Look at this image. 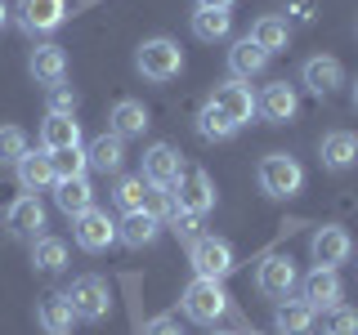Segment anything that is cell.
Here are the masks:
<instances>
[{
	"instance_id": "6da1fadb",
	"label": "cell",
	"mask_w": 358,
	"mask_h": 335,
	"mask_svg": "<svg viewBox=\"0 0 358 335\" xmlns=\"http://www.w3.org/2000/svg\"><path fill=\"white\" fill-rule=\"evenodd\" d=\"M134 72H139L143 81H152V85L175 81V76L184 72V50H179V40H171V36H148L139 50H134Z\"/></svg>"
},
{
	"instance_id": "7a4b0ae2",
	"label": "cell",
	"mask_w": 358,
	"mask_h": 335,
	"mask_svg": "<svg viewBox=\"0 0 358 335\" xmlns=\"http://www.w3.org/2000/svg\"><path fill=\"white\" fill-rule=\"evenodd\" d=\"M255 184H260L264 197L287 201L305 188V165L287 152H268V156H260V165H255Z\"/></svg>"
},
{
	"instance_id": "3957f363",
	"label": "cell",
	"mask_w": 358,
	"mask_h": 335,
	"mask_svg": "<svg viewBox=\"0 0 358 335\" xmlns=\"http://www.w3.org/2000/svg\"><path fill=\"white\" fill-rule=\"evenodd\" d=\"M179 304H184L188 322L215 327L224 313H229V290H224L220 282H210V277H193V282L184 286V295H179Z\"/></svg>"
},
{
	"instance_id": "277c9868",
	"label": "cell",
	"mask_w": 358,
	"mask_h": 335,
	"mask_svg": "<svg viewBox=\"0 0 358 335\" xmlns=\"http://www.w3.org/2000/svg\"><path fill=\"white\" fill-rule=\"evenodd\" d=\"M63 299L72 304V313L81 322H103L112 313V290L99 273H85V277H72V286L63 290Z\"/></svg>"
},
{
	"instance_id": "5b68a950",
	"label": "cell",
	"mask_w": 358,
	"mask_h": 335,
	"mask_svg": "<svg viewBox=\"0 0 358 335\" xmlns=\"http://www.w3.org/2000/svg\"><path fill=\"white\" fill-rule=\"evenodd\" d=\"M188 264H193V277L224 282L238 268V255H233V246L224 237H197V241H188Z\"/></svg>"
},
{
	"instance_id": "8992f818",
	"label": "cell",
	"mask_w": 358,
	"mask_h": 335,
	"mask_svg": "<svg viewBox=\"0 0 358 335\" xmlns=\"http://www.w3.org/2000/svg\"><path fill=\"white\" fill-rule=\"evenodd\" d=\"M14 22L27 31L31 40L36 36H50L67 22V0H18L14 5Z\"/></svg>"
},
{
	"instance_id": "52a82bcc",
	"label": "cell",
	"mask_w": 358,
	"mask_h": 335,
	"mask_svg": "<svg viewBox=\"0 0 358 335\" xmlns=\"http://www.w3.org/2000/svg\"><path fill=\"white\" fill-rule=\"evenodd\" d=\"M210 107L220 112L224 121H233V126H251V117H255V94H251V85H242L238 76H229V81H220L215 85V94L206 98Z\"/></svg>"
},
{
	"instance_id": "ba28073f",
	"label": "cell",
	"mask_w": 358,
	"mask_h": 335,
	"mask_svg": "<svg viewBox=\"0 0 358 335\" xmlns=\"http://www.w3.org/2000/svg\"><path fill=\"white\" fill-rule=\"evenodd\" d=\"M300 286L296 260L291 255H264V264L255 268V290L264 299H291V290Z\"/></svg>"
},
{
	"instance_id": "9c48e42d",
	"label": "cell",
	"mask_w": 358,
	"mask_h": 335,
	"mask_svg": "<svg viewBox=\"0 0 358 335\" xmlns=\"http://www.w3.org/2000/svg\"><path fill=\"white\" fill-rule=\"evenodd\" d=\"M171 197H175V206L179 210H188V215H206V210H215V184H210V174L206 170H188L184 165V174L175 179V188H171Z\"/></svg>"
},
{
	"instance_id": "30bf717a",
	"label": "cell",
	"mask_w": 358,
	"mask_h": 335,
	"mask_svg": "<svg viewBox=\"0 0 358 335\" xmlns=\"http://www.w3.org/2000/svg\"><path fill=\"white\" fill-rule=\"evenodd\" d=\"M309 255H313V268H336L341 273V264H350L354 255V237L345 228H336V223H327V228H318L309 237Z\"/></svg>"
},
{
	"instance_id": "8fae6325",
	"label": "cell",
	"mask_w": 358,
	"mask_h": 335,
	"mask_svg": "<svg viewBox=\"0 0 358 335\" xmlns=\"http://www.w3.org/2000/svg\"><path fill=\"white\" fill-rule=\"evenodd\" d=\"M300 85H305L313 98H331L336 89L345 85L341 59H331V54H313V59H305L300 63Z\"/></svg>"
},
{
	"instance_id": "7c38bea8",
	"label": "cell",
	"mask_w": 358,
	"mask_h": 335,
	"mask_svg": "<svg viewBox=\"0 0 358 335\" xmlns=\"http://www.w3.org/2000/svg\"><path fill=\"white\" fill-rule=\"evenodd\" d=\"M341 295H345V282H341L336 268H313L309 277H300V299H305L313 313L336 308V304H341Z\"/></svg>"
},
{
	"instance_id": "4fadbf2b",
	"label": "cell",
	"mask_w": 358,
	"mask_h": 335,
	"mask_svg": "<svg viewBox=\"0 0 358 335\" xmlns=\"http://www.w3.org/2000/svg\"><path fill=\"white\" fill-rule=\"evenodd\" d=\"M72 237H76V246H81V251L99 255V251H108V246L117 241V223L108 219V210H94V206H90L85 215L72 219Z\"/></svg>"
},
{
	"instance_id": "5bb4252c",
	"label": "cell",
	"mask_w": 358,
	"mask_h": 335,
	"mask_svg": "<svg viewBox=\"0 0 358 335\" xmlns=\"http://www.w3.org/2000/svg\"><path fill=\"white\" fill-rule=\"evenodd\" d=\"M184 174V156H179L171 143H152L143 152V184L152 188H175V179Z\"/></svg>"
},
{
	"instance_id": "9a60e30c",
	"label": "cell",
	"mask_w": 358,
	"mask_h": 335,
	"mask_svg": "<svg viewBox=\"0 0 358 335\" xmlns=\"http://www.w3.org/2000/svg\"><path fill=\"white\" fill-rule=\"evenodd\" d=\"M255 112L268 121V126H287V121H296V112H300V98H296V85H287V81H273V85H264V94L255 98Z\"/></svg>"
},
{
	"instance_id": "2e32d148",
	"label": "cell",
	"mask_w": 358,
	"mask_h": 335,
	"mask_svg": "<svg viewBox=\"0 0 358 335\" xmlns=\"http://www.w3.org/2000/svg\"><path fill=\"white\" fill-rule=\"evenodd\" d=\"M27 72L36 76V85H59V81H67V54H63V45H36L31 50V59H27Z\"/></svg>"
},
{
	"instance_id": "e0dca14e",
	"label": "cell",
	"mask_w": 358,
	"mask_h": 335,
	"mask_svg": "<svg viewBox=\"0 0 358 335\" xmlns=\"http://www.w3.org/2000/svg\"><path fill=\"white\" fill-rule=\"evenodd\" d=\"M5 223H9V232H14V237H31V241H36L41 228H45V206H41V197H36V193H22L14 206H9Z\"/></svg>"
},
{
	"instance_id": "ac0fdd59",
	"label": "cell",
	"mask_w": 358,
	"mask_h": 335,
	"mask_svg": "<svg viewBox=\"0 0 358 335\" xmlns=\"http://www.w3.org/2000/svg\"><path fill=\"white\" fill-rule=\"evenodd\" d=\"M85 161H90V170H99V174H121V165H126V139H117L112 130H103L99 139H90Z\"/></svg>"
},
{
	"instance_id": "d6986e66",
	"label": "cell",
	"mask_w": 358,
	"mask_h": 335,
	"mask_svg": "<svg viewBox=\"0 0 358 335\" xmlns=\"http://www.w3.org/2000/svg\"><path fill=\"white\" fill-rule=\"evenodd\" d=\"M318 156H322V165L327 170H350V165H358V134L354 130H331V134H322V148H318Z\"/></svg>"
},
{
	"instance_id": "ffe728a7",
	"label": "cell",
	"mask_w": 358,
	"mask_h": 335,
	"mask_svg": "<svg viewBox=\"0 0 358 335\" xmlns=\"http://www.w3.org/2000/svg\"><path fill=\"white\" fill-rule=\"evenodd\" d=\"M54 206H59L67 219L85 215V210L94 206V188H90V179H85V174H76V179H54Z\"/></svg>"
},
{
	"instance_id": "44dd1931",
	"label": "cell",
	"mask_w": 358,
	"mask_h": 335,
	"mask_svg": "<svg viewBox=\"0 0 358 335\" xmlns=\"http://www.w3.org/2000/svg\"><path fill=\"white\" fill-rule=\"evenodd\" d=\"M108 130L117 134V139H143V130H148V107H143L139 98H117V103H112V117H108Z\"/></svg>"
},
{
	"instance_id": "7402d4cb",
	"label": "cell",
	"mask_w": 358,
	"mask_h": 335,
	"mask_svg": "<svg viewBox=\"0 0 358 335\" xmlns=\"http://www.w3.org/2000/svg\"><path fill=\"white\" fill-rule=\"evenodd\" d=\"M18 170V184H22V193H45V188H54V156L45 152V148H36V152H27L22 161L14 165Z\"/></svg>"
},
{
	"instance_id": "603a6c76",
	"label": "cell",
	"mask_w": 358,
	"mask_h": 335,
	"mask_svg": "<svg viewBox=\"0 0 358 335\" xmlns=\"http://www.w3.org/2000/svg\"><path fill=\"white\" fill-rule=\"evenodd\" d=\"M313 322H318V313H313L305 299H278V308H273V331L278 335H313Z\"/></svg>"
},
{
	"instance_id": "cb8c5ba5",
	"label": "cell",
	"mask_w": 358,
	"mask_h": 335,
	"mask_svg": "<svg viewBox=\"0 0 358 335\" xmlns=\"http://www.w3.org/2000/svg\"><path fill=\"white\" fill-rule=\"evenodd\" d=\"M264 67H268V54H264L251 36L233 40V50H229V72L238 76V81H251V76H260Z\"/></svg>"
},
{
	"instance_id": "d4e9b609",
	"label": "cell",
	"mask_w": 358,
	"mask_h": 335,
	"mask_svg": "<svg viewBox=\"0 0 358 335\" xmlns=\"http://www.w3.org/2000/svg\"><path fill=\"white\" fill-rule=\"evenodd\" d=\"M157 237H162V223L152 215H143V210H134V215H126L117 223V241L130 246V251H143V246H152Z\"/></svg>"
},
{
	"instance_id": "484cf974",
	"label": "cell",
	"mask_w": 358,
	"mask_h": 335,
	"mask_svg": "<svg viewBox=\"0 0 358 335\" xmlns=\"http://www.w3.org/2000/svg\"><path fill=\"white\" fill-rule=\"evenodd\" d=\"M41 148H45V152L81 148V121H76V117H45V126H41Z\"/></svg>"
},
{
	"instance_id": "4316f807",
	"label": "cell",
	"mask_w": 358,
	"mask_h": 335,
	"mask_svg": "<svg viewBox=\"0 0 358 335\" xmlns=\"http://www.w3.org/2000/svg\"><path fill=\"white\" fill-rule=\"evenodd\" d=\"M31 268L45 277H59L67 268V241L63 237H50V232H41L36 241H31Z\"/></svg>"
},
{
	"instance_id": "83f0119b",
	"label": "cell",
	"mask_w": 358,
	"mask_h": 335,
	"mask_svg": "<svg viewBox=\"0 0 358 335\" xmlns=\"http://www.w3.org/2000/svg\"><path fill=\"white\" fill-rule=\"evenodd\" d=\"M260 50L273 59L278 50H287V40H291V27H287V18H278V14H264V18H255L251 22V31H246Z\"/></svg>"
},
{
	"instance_id": "f1b7e54d",
	"label": "cell",
	"mask_w": 358,
	"mask_h": 335,
	"mask_svg": "<svg viewBox=\"0 0 358 335\" xmlns=\"http://www.w3.org/2000/svg\"><path fill=\"white\" fill-rule=\"evenodd\" d=\"M36 322H41L45 335H67L72 322H76V313H72V304H67L63 295H45L36 304Z\"/></svg>"
},
{
	"instance_id": "f546056e",
	"label": "cell",
	"mask_w": 358,
	"mask_h": 335,
	"mask_svg": "<svg viewBox=\"0 0 358 335\" xmlns=\"http://www.w3.org/2000/svg\"><path fill=\"white\" fill-rule=\"evenodd\" d=\"M229 27H233V18L229 14H220V9H193V36L201 45H215L229 36Z\"/></svg>"
},
{
	"instance_id": "4dcf8cb0",
	"label": "cell",
	"mask_w": 358,
	"mask_h": 335,
	"mask_svg": "<svg viewBox=\"0 0 358 335\" xmlns=\"http://www.w3.org/2000/svg\"><path fill=\"white\" fill-rule=\"evenodd\" d=\"M197 134L206 143H229L233 134H238V126H233V121H224L210 103H201V112H197Z\"/></svg>"
},
{
	"instance_id": "1f68e13d",
	"label": "cell",
	"mask_w": 358,
	"mask_h": 335,
	"mask_svg": "<svg viewBox=\"0 0 358 335\" xmlns=\"http://www.w3.org/2000/svg\"><path fill=\"white\" fill-rule=\"evenodd\" d=\"M143 193H148L143 174H121V179H117V188H112V201H117V210L134 215V210H143Z\"/></svg>"
},
{
	"instance_id": "d6a6232c",
	"label": "cell",
	"mask_w": 358,
	"mask_h": 335,
	"mask_svg": "<svg viewBox=\"0 0 358 335\" xmlns=\"http://www.w3.org/2000/svg\"><path fill=\"white\" fill-rule=\"evenodd\" d=\"M76 103H81V94H76V85H50L45 89V117H76Z\"/></svg>"
},
{
	"instance_id": "836d02e7",
	"label": "cell",
	"mask_w": 358,
	"mask_h": 335,
	"mask_svg": "<svg viewBox=\"0 0 358 335\" xmlns=\"http://www.w3.org/2000/svg\"><path fill=\"white\" fill-rule=\"evenodd\" d=\"M27 152H31L27 134H22L18 126H0V165H18Z\"/></svg>"
},
{
	"instance_id": "e575fe53",
	"label": "cell",
	"mask_w": 358,
	"mask_h": 335,
	"mask_svg": "<svg viewBox=\"0 0 358 335\" xmlns=\"http://www.w3.org/2000/svg\"><path fill=\"white\" fill-rule=\"evenodd\" d=\"M322 335H358V308L336 304L322 313Z\"/></svg>"
},
{
	"instance_id": "d590c367",
	"label": "cell",
	"mask_w": 358,
	"mask_h": 335,
	"mask_svg": "<svg viewBox=\"0 0 358 335\" xmlns=\"http://www.w3.org/2000/svg\"><path fill=\"white\" fill-rule=\"evenodd\" d=\"M50 156H54V174H59V179H76V174L90 170L85 148H63V152H50Z\"/></svg>"
},
{
	"instance_id": "8d00e7d4",
	"label": "cell",
	"mask_w": 358,
	"mask_h": 335,
	"mask_svg": "<svg viewBox=\"0 0 358 335\" xmlns=\"http://www.w3.org/2000/svg\"><path fill=\"white\" fill-rule=\"evenodd\" d=\"M162 228H171L179 241H197V237H201V232H197V228H201V219H197V215H188V210H179V206L171 210V215H166Z\"/></svg>"
},
{
	"instance_id": "74e56055",
	"label": "cell",
	"mask_w": 358,
	"mask_h": 335,
	"mask_svg": "<svg viewBox=\"0 0 358 335\" xmlns=\"http://www.w3.org/2000/svg\"><path fill=\"white\" fill-rule=\"evenodd\" d=\"M175 210V197H171V188H152L148 184V193H143V215H152L157 223H166V215Z\"/></svg>"
},
{
	"instance_id": "f35d334b",
	"label": "cell",
	"mask_w": 358,
	"mask_h": 335,
	"mask_svg": "<svg viewBox=\"0 0 358 335\" xmlns=\"http://www.w3.org/2000/svg\"><path fill=\"white\" fill-rule=\"evenodd\" d=\"M291 22H313V0H287V27Z\"/></svg>"
},
{
	"instance_id": "ab89813d",
	"label": "cell",
	"mask_w": 358,
	"mask_h": 335,
	"mask_svg": "<svg viewBox=\"0 0 358 335\" xmlns=\"http://www.w3.org/2000/svg\"><path fill=\"white\" fill-rule=\"evenodd\" d=\"M143 335H179V322L171 318V313H162V318H152L148 327H143Z\"/></svg>"
},
{
	"instance_id": "60d3db41",
	"label": "cell",
	"mask_w": 358,
	"mask_h": 335,
	"mask_svg": "<svg viewBox=\"0 0 358 335\" xmlns=\"http://www.w3.org/2000/svg\"><path fill=\"white\" fill-rule=\"evenodd\" d=\"M233 5H238V0H197V9H220V14H229Z\"/></svg>"
},
{
	"instance_id": "b9f144b4",
	"label": "cell",
	"mask_w": 358,
	"mask_h": 335,
	"mask_svg": "<svg viewBox=\"0 0 358 335\" xmlns=\"http://www.w3.org/2000/svg\"><path fill=\"white\" fill-rule=\"evenodd\" d=\"M9 18H14V9H9V0H0V31L9 27Z\"/></svg>"
},
{
	"instance_id": "7bdbcfd3",
	"label": "cell",
	"mask_w": 358,
	"mask_h": 335,
	"mask_svg": "<svg viewBox=\"0 0 358 335\" xmlns=\"http://www.w3.org/2000/svg\"><path fill=\"white\" fill-rule=\"evenodd\" d=\"M350 98H354V107H358V81H354V89H350Z\"/></svg>"
},
{
	"instance_id": "ee69618b",
	"label": "cell",
	"mask_w": 358,
	"mask_h": 335,
	"mask_svg": "<svg viewBox=\"0 0 358 335\" xmlns=\"http://www.w3.org/2000/svg\"><path fill=\"white\" fill-rule=\"evenodd\" d=\"M210 335H242V331H210Z\"/></svg>"
},
{
	"instance_id": "f6af8a7d",
	"label": "cell",
	"mask_w": 358,
	"mask_h": 335,
	"mask_svg": "<svg viewBox=\"0 0 358 335\" xmlns=\"http://www.w3.org/2000/svg\"><path fill=\"white\" fill-rule=\"evenodd\" d=\"M242 335H260V331H242Z\"/></svg>"
}]
</instances>
